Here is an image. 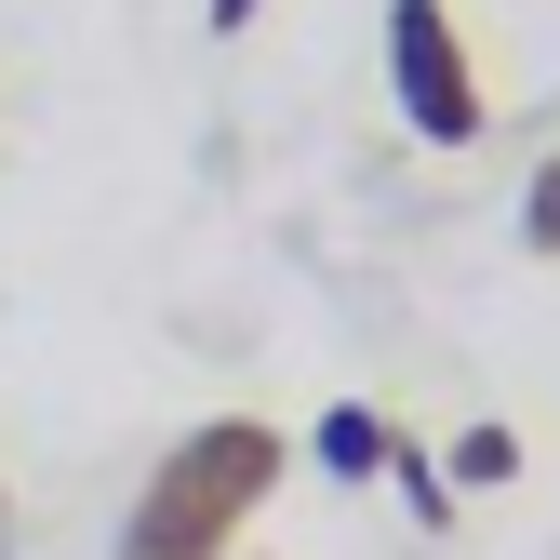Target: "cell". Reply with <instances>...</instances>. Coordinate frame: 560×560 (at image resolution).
<instances>
[{
	"mask_svg": "<svg viewBox=\"0 0 560 560\" xmlns=\"http://www.w3.org/2000/svg\"><path fill=\"white\" fill-rule=\"evenodd\" d=\"M387 480H400V508H413V521H428V534L454 521V480H441V454H428V441H413V428H400V454H387Z\"/></svg>",
	"mask_w": 560,
	"mask_h": 560,
	"instance_id": "5b68a950",
	"label": "cell"
},
{
	"mask_svg": "<svg viewBox=\"0 0 560 560\" xmlns=\"http://www.w3.org/2000/svg\"><path fill=\"white\" fill-rule=\"evenodd\" d=\"M441 480H454V494H494V480H521V428H454Z\"/></svg>",
	"mask_w": 560,
	"mask_h": 560,
	"instance_id": "277c9868",
	"label": "cell"
},
{
	"mask_svg": "<svg viewBox=\"0 0 560 560\" xmlns=\"http://www.w3.org/2000/svg\"><path fill=\"white\" fill-rule=\"evenodd\" d=\"M521 254H560V161L521 174Z\"/></svg>",
	"mask_w": 560,
	"mask_h": 560,
	"instance_id": "8992f818",
	"label": "cell"
},
{
	"mask_svg": "<svg viewBox=\"0 0 560 560\" xmlns=\"http://www.w3.org/2000/svg\"><path fill=\"white\" fill-rule=\"evenodd\" d=\"M0 547H14V494H0Z\"/></svg>",
	"mask_w": 560,
	"mask_h": 560,
	"instance_id": "ba28073f",
	"label": "cell"
},
{
	"mask_svg": "<svg viewBox=\"0 0 560 560\" xmlns=\"http://www.w3.org/2000/svg\"><path fill=\"white\" fill-rule=\"evenodd\" d=\"M280 467H294V441H280L267 413H200V428L133 480L107 560H241L254 508L280 494Z\"/></svg>",
	"mask_w": 560,
	"mask_h": 560,
	"instance_id": "6da1fadb",
	"label": "cell"
},
{
	"mask_svg": "<svg viewBox=\"0 0 560 560\" xmlns=\"http://www.w3.org/2000/svg\"><path fill=\"white\" fill-rule=\"evenodd\" d=\"M254 14H267V0H200V27H214V40H241Z\"/></svg>",
	"mask_w": 560,
	"mask_h": 560,
	"instance_id": "52a82bcc",
	"label": "cell"
},
{
	"mask_svg": "<svg viewBox=\"0 0 560 560\" xmlns=\"http://www.w3.org/2000/svg\"><path fill=\"white\" fill-rule=\"evenodd\" d=\"M387 107L428 133V148H480L494 94H480V54L454 27V0H387Z\"/></svg>",
	"mask_w": 560,
	"mask_h": 560,
	"instance_id": "7a4b0ae2",
	"label": "cell"
},
{
	"mask_svg": "<svg viewBox=\"0 0 560 560\" xmlns=\"http://www.w3.org/2000/svg\"><path fill=\"white\" fill-rule=\"evenodd\" d=\"M307 454H320L334 480H387V454H400V428H387L374 400H334L320 428H307Z\"/></svg>",
	"mask_w": 560,
	"mask_h": 560,
	"instance_id": "3957f363",
	"label": "cell"
}]
</instances>
